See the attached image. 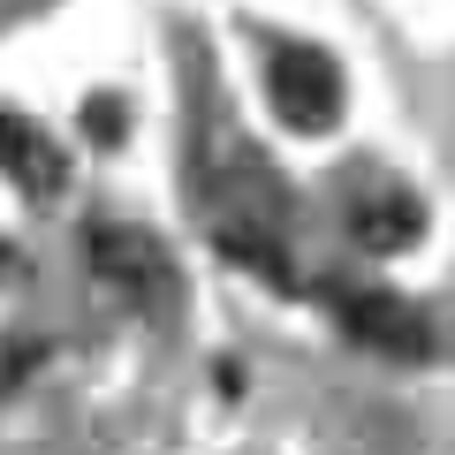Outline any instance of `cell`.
<instances>
[{"instance_id":"6","label":"cell","mask_w":455,"mask_h":455,"mask_svg":"<svg viewBox=\"0 0 455 455\" xmlns=\"http://www.w3.org/2000/svg\"><path fill=\"white\" fill-rule=\"evenodd\" d=\"M220 259H235V266H251L259 281H274V289H289V259H281V243L266 235L259 220H220Z\"/></svg>"},{"instance_id":"4","label":"cell","mask_w":455,"mask_h":455,"mask_svg":"<svg viewBox=\"0 0 455 455\" xmlns=\"http://www.w3.org/2000/svg\"><path fill=\"white\" fill-rule=\"evenodd\" d=\"M0 167L16 175L23 197H53L61 190V145L38 130L31 114H0Z\"/></svg>"},{"instance_id":"3","label":"cell","mask_w":455,"mask_h":455,"mask_svg":"<svg viewBox=\"0 0 455 455\" xmlns=\"http://www.w3.org/2000/svg\"><path fill=\"white\" fill-rule=\"evenodd\" d=\"M266 99H274V114L289 130L326 137L341 122V68L326 61L319 46H281L274 61H266Z\"/></svg>"},{"instance_id":"7","label":"cell","mask_w":455,"mask_h":455,"mask_svg":"<svg viewBox=\"0 0 455 455\" xmlns=\"http://www.w3.org/2000/svg\"><path fill=\"white\" fill-rule=\"evenodd\" d=\"M84 130H92L99 145H114V137H122V114H114V99H92V107H84Z\"/></svg>"},{"instance_id":"2","label":"cell","mask_w":455,"mask_h":455,"mask_svg":"<svg viewBox=\"0 0 455 455\" xmlns=\"http://www.w3.org/2000/svg\"><path fill=\"white\" fill-rule=\"evenodd\" d=\"M326 304H334L341 334L357 341V349H372V357L418 364L425 349H433V326H425V311L410 304V296H395V289H334Z\"/></svg>"},{"instance_id":"8","label":"cell","mask_w":455,"mask_h":455,"mask_svg":"<svg viewBox=\"0 0 455 455\" xmlns=\"http://www.w3.org/2000/svg\"><path fill=\"white\" fill-rule=\"evenodd\" d=\"M0 266H8V243H0Z\"/></svg>"},{"instance_id":"1","label":"cell","mask_w":455,"mask_h":455,"mask_svg":"<svg viewBox=\"0 0 455 455\" xmlns=\"http://www.w3.org/2000/svg\"><path fill=\"white\" fill-rule=\"evenodd\" d=\"M84 259H92V274L107 281V289L122 296L130 311H145V319H167V311H175V259L152 243L145 228L92 220V235H84Z\"/></svg>"},{"instance_id":"5","label":"cell","mask_w":455,"mask_h":455,"mask_svg":"<svg viewBox=\"0 0 455 455\" xmlns=\"http://www.w3.org/2000/svg\"><path fill=\"white\" fill-rule=\"evenodd\" d=\"M418 228H425V205L410 190H387V182L349 205V235L372 243V251H410V243H418Z\"/></svg>"}]
</instances>
